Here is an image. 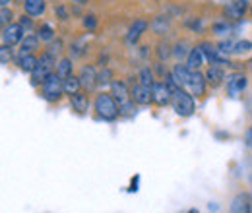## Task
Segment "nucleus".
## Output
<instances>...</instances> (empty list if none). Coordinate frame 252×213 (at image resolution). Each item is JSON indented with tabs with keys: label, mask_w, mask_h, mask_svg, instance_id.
<instances>
[{
	"label": "nucleus",
	"mask_w": 252,
	"mask_h": 213,
	"mask_svg": "<svg viewBox=\"0 0 252 213\" xmlns=\"http://www.w3.org/2000/svg\"><path fill=\"white\" fill-rule=\"evenodd\" d=\"M64 45H63V41L61 39H53L51 43H49V47H47V51L51 53V55H55V57H59L61 53H63L64 49H63Z\"/></svg>",
	"instance_id": "nucleus-29"
},
{
	"label": "nucleus",
	"mask_w": 252,
	"mask_h": 213,
	"mask_svg": "<svg viewBox=\"0 0 252 213\" xmlns=\"http://www.w3.org/2000/svg\"><path fill=\"white\" fill-rule=\"evenodd\" d=\"M41 93H43V99H47L49 103H57V101H61V97H63V93H64L63 78H61L57 72L51 74V76L43 82Z\"/></svg>",
	"instance_id": "nucleus-3"
},
{
	"label": "nucleus",
	"mask_w": 252,
	"mask_h": 213,
	"mask_svg": "<svg viewBox=\"0 0 252 213\" xmlns=\"http://www.w3.org/2000/svg\"><path fill=\"white\" fill-rule=\"evenodd\" d=\"M72 2H76V4H80V6H84V4H88L90 0H72Z\"/></svg>",
	"instance_id": "nucleus-41"
},
{
	"label": "nucleus",
	"mask_w": 252,
	"mask_h": 213,
	"mask_svg": "<svg viewBox=\"0 0 252 213\" xmlns=\"http://www.w3.org/2000/svg\"><path fill=\"white\" fill-rule=\"evenodd\" d=\"M45 0H24V12L32 18H39L45 14Z\"/></svg>",
	"instance_id": "nucleus-15"
},
{
	"label": "nucleus",
	"mask_w": 252,
	"mask_h": 213,
	"mask_svg": "<svg viewBox=\"0 0 252 213\" xmlns=\"http://www.w3.org/2000/svg\"><path fill=\"white\" fill-rule=\"evenodd\" d=\"M16 62H18V66H20L22 72H30L32 74L33 70L37 68V64H39V59L33 53H30V55H18Z\"/></svg>",
	"instance_id": "nucleus-17"
},
{
	"label": "nucleus",
	"mask_w": 252,
	"mask_h": 213,
	"mask_svg": "<svg viewBox=\"0 0 252 213\" xmlns=\"http://www.w3.org/2000/svg\"><path fill=\"white\" fill-rule=\"evenodd\" d=\"M252 51V41H239V43H235V47H233V53L235 55H245V53H249Z\"/></svg>",
	"instance_id": "nucleus-28"
},
{
	"label": "nucleus",
	"mask_w": 252,
	"mask_h": 213,
	"mask_svg": "<svg viewBox=\"0 0 252 213\" xmlns=\"http://www.w3.org/2000/svg\"><path fill=\"white\" fill-rule=\"evenodd\" d=\"M70 55H72V57H82V55H84L82 45H80V43H74V45L70 47Z\"/></svg>",
	"instance_id": "nucleus-38"
},
{
	"label": "nucleus",
	"mask_w": 252,
	"mask_h": 213,
	"mask_svg": "<svg viewBox=\"0 0 252 213\" xmlns=\"http://www.w3.org/2000/svg\"><path fill=\"white\" fill-rule=\"evenodd\" d=\"M189 43L187 41H181V43H177L175 45V49H173V57H177L179 61H183L185 57H189Z\"/></svg>",
	"instance_id": "nucleus-26"
},
{
	"label": "nucleus",
	"mask_w": 252,
	"mask_h": 213,
	"mask_svg": "<svg viewBox=\"0 0 252 213\" xmlns=\"http://www.w3.org/2000/svg\"><path fill=\"white\" fill-rule=\"evenodd\" d=\"M70 103H72V109L78 111V113H86L88 107H90V99H88V95L82 91L70 95Z\"/></svg>",
	"instance_id": "nucleus-18"
},
{
	"label": "nucleus",
	"mask_w": 252,
	"mask_h": 213,
	"mask_svg": "<svg viewBox=\"0 0 252 213\" xmlns=\"http://www.w3.org/2000/svg\"><path fill=\"white\" fill-rule=\"evenodd\" d=\"M39 37L37 35H26V39L20 43L22 49H20V55H30V53H35L39 49Z\"/></svg>",
	"instance_id": "nucleus-20"
},
{
	"label": "nucleus",
	"mask_w": 252,
	"mask_h": 213,
	"mask_svg": "<svg viewBox=\"0 0 252 213\" xmlns=\"http://www.w3.org/2000/svg\"><path fill=\"white\" fill-rule=\"evenodd\" d=\"M150 28V24L146 22V20H136L134 24H132V28L128 30L126 33V45H136L138 41H140V37L146 33V30Z\"/></svg>",
	"instance_id": "nucleus-11"
},
{
	"label": "nucleus",
	"mask_w": 252,
	"mask_h": 213,
	"mask_svg": "<svg viewBox=\"0 0 252 213\" xmlns=\"http://www.w3.org/2000/svg\"><path fill=\"white\" fill-rule=\"evenodd\" d=\"M227 93L229 95H239V93H243L247 90V86H249V80H247V76L243 74V72H235V74H231V76H227Z\"/></svg>",
	"instance_id": "nucleus-6"
},
{
	"label": "nucleus",
	"mask_w": 252,
	"mask_h": 213,
	"mask_svg": "<svg viewBox=\"0 0 252 213\" xmlns=\"http://www.w3.org/2000/svg\"><path fill=\"white\" fill-rule=\"evenodd\" d=\"M206 80H208V84L212 88H220L221 84H223V80H225L223 68L221 66H210L208 72H206Z\"/></svg>",
	"instance_id": "nucleus-16"
},
{
	"label": "nucleus",
	"mask_w": 252,
	"mask_h": 213,
	"mask_svg": "<svg viewBox=\"0 0 252 213\" xmlns=\"http://www.w3.org/2000/svg\"><path fill=\"white\" fill-rule=\"evenodd\" d=\"M247 144H249V146L252 148V128L249 130V132H247Z\"/></svg>",
	"instance_id": "nucleus-40"
},
{
	"label": "nucleus",
	"mask_w": 252,
	"mask_h": 213,
	"mask_svg": "<svg viewBox=\"0 0 252 213\" xmlns=\"http://www.w3.org/2000/svg\"><path fill=\"white\" fill-rule=\"evenodd\" d=\"M132 101H134L136 105H150V103L154 101V93H152V88H148V86H142V84L134 86V88H132Z\"/></svg>",
	"instance_id": "nucleus-12"
},
{
	"label": "nucleus",
	"mask_w": 252,
	"mask_h": 213,
	"mask_svg": "<svg viewBox=\"0 0 252 213\" xmlns=\"http://www.w3.org/2000/svg\"><path fill=\"white\" fill-rule=\"evenodd\" d=\"M37 37L43 41V43H51L55 39V30L49 26V24H43L39 30H37Z\"/></svg>",
	"instance_id": "nucleus-24"
},
{
	"label": "nucleus",
	"mask_w": 252,
	"mask_h": 213,
	"mask_svg": "<svg viewBox=\"0 0 252 213\" xmlns=\"http://www.w3.org/2000/svg\"><path fill=\"white\" fill-rule=\"evenodd\" d=\"M136 113V107H134V101H128L125 105H121V115L125 117H132Z\"/></svg>",
	"instance_id": "nucleus-34"
},
{
	"label": "nucleus",
	"mask_w": 252,
	"mask_h": 213,
	"mask_svg": "<svg viewBox=\"0 0 252 213\" xmlns=\"http://www.w3.org/2000/svg\"><path fill=\"white\" fill-rule=\"evenodd\" d=\"M57 74L63 80L74 76V62H72V59H61V61L57 62Z\"/></svg>",
	"instance_id": "nucleus-21"
},
{
	"label": "nucleus",
	"mask_w": 252,
	"mask_h": 213,
	"mask_svg": "<svg viewBox=\"0 0 252 213\" xmlns=\"http://www.w3.org/2000/svg\"><path fill=\"white\" fill-rule=\"evenodd\" d=\"M84 28L88 31H95V28H97V18H95L94 14H86L84 16Z\"/></svg>",
	"instance_id": "nucleus-33"
},
{
	"label": "nucleus",
	"mask_w": 252,
	"mask_h": 213,
	"mask_svg": "<svg viewBox=\"0 0 252 213\" xmlns=\"http://www.w3.org/2000/svg\"><path fill=\"white\" fill-rule=\"evenodd\" d=\"M251 16H252V8H251Z\"/></svg>",
	"instance_id": "nucleus-44"
},
{
	"label": "nucleus",
	"mask_w": 252,
	"mask_h": 213,
	"mask_svg": "<svg viewBox=\"0 0 252 213\" xmlns=\"http://www.w3.org/2000/svg\"><path fill=\"white\" fill-rule=\"evenodd\" d=\"M55 70H57V57L51 55L49 51H45V53L41 55V59H39L37 68L32 72L33 84H35V86H43V82H45L51 74H55Z\"/></svg>",
	"instance_id": "nucleus-2"
},
{
	"label": "nucleus",
	"mask_w": 252,
	"mask_h": 213,
	"mask_svg": "<svg viewBox=\"0 0 252 213\" xmlns=\"http://www.w3.org/2000/svg\"><path fill=\"white\" fill-rule=\"evenodd\" d=\"M204 62H206V55H204V51H202L200 45H196L194 49H190L189 57H187V66H189L190 70H200L204 66Z\"/></svg>",
	"instance_id": "nucleus-14"
},
{
	"label": "nucleus",
	"mask_w": 252,
	"mask_h": 213,
	"mask_svg": "<svg viewBox=\"0 0 252 213\" xmlns=\"http://www.w3.org/2000/svg\"><path fill=\"white\" fill-rule=\"evenodd\" d=\"M10 51V47L8 45H2V49H0V53H2V64H8L10 59H12V53H8Z\"/></svg>",
	"instance_id": "nucleus-37"
},
{
	"label": "nucleus",
	"mask_w": 252,
	"mask_h": 213,
	"mask_svg": "<svg viewBox=\"0 0 252 213\" xmlns=\"http://www.w3.org/2000/svg\"><path fill=\"white\" fill-rule=\"evenodd\" d=\"M231 31H233V28H231L227 22H223V24H214V33L220 35V37H223V35H231Z\"/></svg>",
	"instance_id": "nucleus-30"
},
{
	"label": "nucleus",
	"mask_w": 252,
	"mask_h": 213,
	"mask_svg": "<svg viewBox=\"0 0 252 213\" xmlns=\"http://www.w3.org/2000/svg\"><path fill=\"white\" fill-rule=\"evenodd\" d=\"M26 39V28L22 24H10L6 28H2V45L14 47L18 43H22Z\"/></svg>",
	"instance_id": "nucleus-4"
},
{
	"label": "nucleus",
	"mask_w": 252,
	"mask_h": 213,
	"mask_svg": "<svg viewBox=\"0 0 252 213\" xmlns=\"http://www.w3.org/2000/svg\"><path fill=\"white\" fill-rule=\"evenodd\" d=\"M138 78H140V84H142V86L152 88V86L156 84V82H154V72H152V68H150V66H144V68L140 70Z\"/></svg>",
	"instance_id": "nucleus-23"
},
{
	"label": "nucleus",
	"mask_w": 252,
	"mask_h": 213,
	"mask_svg": "<svg viewBox=\"0 0 252 213\" xmlns=\"http://www.w3.org/2000/svg\"><path fill=\"white\" fill-rule=\"evenodd\" d=\"M247 12H251V2L249 0H233L225 6L223 14L227 20H233V22H239L247 16Z\"/></svg>",
	"instance_id": "nucleus-5"
},
{
	"label": "nucleus",
	"mask_w": 252,
	"mask_h": 213,
	"mask_svg": "<svg viewBox=\"0 0 252 213\" xmlns=\"http://www.w3.org/2000/svg\"><path fill=\"white\" fill-rule=\"evenodd\" d=\"M206 88H208V80H206V74H202L200 70H192V78H190L189 90L194 97H204L206 95Z\"/></svg>",
	"instance_id": "nucleus-7"
},
{
	"label": "nucleus",
	"mask_w": 252,
	"mask_h": 213,
	"mask_svg": "<svg viewBox=\"0 0 252 213\" xmlns=\"http://www.w3.org/2000/svg\"><path fill=\"white\" fill-rule=\"evenodd\" d=\"M55 16H57L61 22H66V20H68V10H66L64 6H57V8H55Z\"/></svg>",
	"instance_id": "nucleus-35"
},
{
	"label": "nucleus",
	"mask_w": 252,
	"mask_h": 213,
	"mask_svg": "<svg viewBox=\"0 0 252 213\" xmlns=\"http://www.w3.org/2000/svg\"><path fill=\"white\" fill-rule=\"evenodd\" d=\"M189 213H198V210H190Z\"/></svg>",
	"instance_id": "nucleus-43"
},
{
	"label": "nucleus",
	"mask_w": 252,
	"mask_h": 213,
	"mask_svg": "<svg viewBox=\"0 0 252 213\" xmlns=\"http://www.w3.org/2000/svg\"><path fill=\"white\" fill-rule=\"evenodd\" d=\"M167 28H169V18L167 16H159V18L154 20V24H152V30L156 31L158 35H163Z\"/></svg>",
	"instance_id": "nucleus-25"
},
{
	"label": "nucleus",
	"mask_w": 252,
	"mask_h": 213,
	"mask_svg": "<svg viewBox=\"0 0 252 213\" xmlns=\"http://www.w3.org/2000/svg\"><path fill=\"white\" fill-rule=\"evenodd\" d=\"M233 47H235V43H231V41H223V43H220V51L223 53V55L233 53Z\"/></svg>",
	"instance_id": "nucleus-36"
},
{
	"label": "nucleus",
	"mask_w": 252,
	"mask_h": 213,
	"mask_svg": "<svg viewBox=\"0 0 252 213\" xmlns=\"http://www.w3.org/2000/svg\"><path fill=\"white\" fill-rule=\"evenodd\" d=\"M251 212V200L247 194H241L233 200L231 204V213H249Z\"/></svg>",
	"instance_id": "nucleus-19"
},
{
	"label": "nucleus",
	"mask_w": 252,
	"mask_h": 213,
	"mask_svg": "<svg viewBox=\"0 0 252 213\" xmlns=\"http://www.w3.org/2000/svg\"><path fill=\"white\" fill-rule=\"evenodd\" d=\"M0 4H2V6H8V4H10V0H0Z\"/></svg>",
	"instance_id": "nucleus-42"
},
{
	"label": "nucleus",
	"mask_w": 252,
	"mask_h": 213,
	"mask_svg": "<svg viewBox=\"0 0 252 213\" xmlns=\"http://www.w3.org/2000/svg\"><path fill=\"white\" fill-rule=\"evenodd\" d=\"M111 80H113V72H111L109 68H103V70L99 72V76H97V82H99V86H101V88L111 86V84H113Z\"/></svg>",
	"instance_id": "nucleus-27"
},
{
	"label": "nucleus",
	"mask_w": 252,
	"mask_h": 213,
	"mask_svg": "<svg viewBox=\"0 0 252 213\" xmlns=\"http://www.w3.org/2000/svg\"><path fill=\"white\" fill-rule=\"evenodd\" d=\"M95 113L103 121H115L121 115V107L111 93H99L95 97Z\"/></svg>",
	"instance_id": "nucleus-1"
},
{
	"label": "nucleus",
	"mask_w": 252,
	"mask_h": 213,
	"mask_svg": "<svg viewBox=\"0 0 252 213\" xmlns=\"http://www.w3.org/2000/svg\"><path fill=\"white\" fill-rule=\"evenodd\" d=\"M20 24H22V26H24V28H26V30H32V16H28V18H26V14H24V16H22V20H20Z\"/></svg>",
	"instance_id": "nucleus-39"
},
{
	"label": "nucleus",
	"mask_w": 252,
	"mask_h": 213,
	"mask_svg": "<svg viewBox=\"0 0 252 213\" xmlns=\"http://www.w3.org/2000/svg\"><path fill=\"white\" fill-rule=\"evenodd\" d=\"M97 72H95V66H84L82 68V72H80V82H82V88L86 90V91H94L95 88L99 86V82H97Z\"/></svg>",
	"instance_id": "nucleus-10"
},
{
	"label": "nucleus",
	"mask_w": 252,
	"mask_h": 213,
	"mask_svg": "<svg viewBox=\"0 0 252 213\" xmlns=\"http://www.w3.org/2000/svg\"><path fill=\"white\" fill-rule=\"evenodd\" d=\"M152 93H154V103L159 105V107H167L171 103V99H173L171 90H169V86L165 82H156L152 86Z\"/></svg>",
	"instance_id": "nucleus-8"
},
{
	"label": "nucleus",
	"mask_w": 252,
	"mask_h": 213,
	"mask_svg": "<svg viewBox=\"0 0 252 213\" xmlns=\"http://www.w3.org/2000/svg\"><path fill=\"white\" fill-rule=\"evenodd\" d=\"M171 55H173V51H171V47H169L167 43H161V45L158 47V59L159 61H167Z\"/></svg>",
	"instance_id": "nucleus-31"
},
{
	"label": "nucleus",
	"mask_w": 252,
	"mask_h": 213,
	"mask_svg": "<svg viewBox=\"0 0 252 213\" xmlns=\"http://www.w3.org/2000/svg\"><path fill=\"white\" fill-rule=\"evenodd\" d=\"M171 74L175 76V80H177V84L181 86V88H189V84H190V78H192V70H190L187 64H175L173 66V70H171Z\"/></svg>",
	"instance_id": "nucleus-13"
},
{
	"label": "nucleus",
	"mask_w": 252,
	"mask_h": 213,
	"mask_svg": "<svg viewBox=\"0 0 252 213\" xmlns=\"http://www.w3.org/2000/svg\"><path fill=\"white\" fill-rule=\"evenodd\" d=\"M111 95L117 99L119 107L128 103V101H132V91L128 90L126 82H123V80H113V84H111Z\"/></svg>",
	"instance_id": "nucleus-9"
},
{
	"label": "nucleus",
	"mask_w": 252,
	"mask_h": 213,
	"mask_svg": "<svg viewBox=\"0 0 252 213\" xmlns=\"http://www.w3.org/2000/svg\"><path fill=\"white\" fill-rule=\"evenodd\" d=\"M251 68H252V61H251Z\"/></svg>",
	"instance_id": "nucleus-45"
},
{
	"label": "nucleus",
	"mask_w": 252,
	"mask_h": 213,
	"mask_svg": "<svg viewBox=\"0 0 252 213\" xmlns=\"http://www.w3.org/2000/svg\"><path fill=\"white\" fill-rule=\"evenodd\" d=\"M2 18H0V22H2V28H6V26H10L12 24V18H14V14H12V10L8 8V6H2V14H0Z\"/></svg>",
	"instance_id": "nucleus-32"
},
{
	"label": "nucleus",
	"mask_w": 252,
	"mask_h": 213,
	"mask_svg": "<svg viewBox=\"0 0 252 213\" xmlns=\"http://www.w3.org/2000/svg\"><path fill=\"white\" fill-rule=\"evenodd\" d=\"M63 82H64V93H66V95H74V93H78L82 90L80 76H70V78H66Z\"/></svg>",
	"instance_id": "nucleus-22"
}]
</instances>
